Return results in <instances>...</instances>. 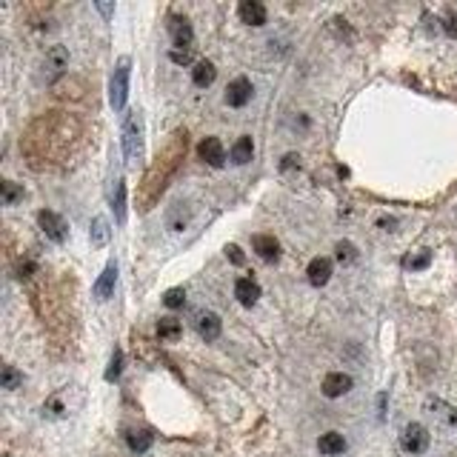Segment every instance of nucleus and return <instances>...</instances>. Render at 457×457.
<instances>
[{
	"mask_svg": "<svg viewBox=\"0 0 457 457\" xmlns=\"http://www.w3.org/2000/svg\"><path fill=\"white\" fill-rule=\"evenodd\" d=\"M295 166H300V157L298 155H286L283 157V169H295Z\"/></svg>",
	"mask_w": 457,
	"mask_h": 457,
	"instance_id": "obj_34",
	"label": "nucleus"
},
{
	"mask_svg": "<svg viewBox=\"0 0 457 457\" xmlns=\"http://www.w3.org/2000/svg\"><path fill=\"white\" fill-rule=\"evenodd\" d=\"M120 372H123V352L114 349V352H112V360H109V369H106V380L114 383V380L120 377Z\"/></svg>",
	"mask_w": 457,
	"mask_h": 457,
	"instance_id": "obj_26",
	"label": "nucleus"
},
{
	"mask_svg": "<svg viewBox=\"0 0 457 457\" xmlns=\"http://www.w3.org/2000/svg\"><path fill=\"white\" fill-rule=\"evenodd\" d=\"M37 226L43 229L46 237L55 240V243H63V240H66V221L52 209H40L37 212Z\"/></svg>",
	"mask_w": 457,
	"mask_h": 457,
	"instance_id": "obj_3",
	"label": "nucleus"
},
{
	"mask_svg": "<svg viewBox=\"0 0 457 457\" xmlns=\"http://www.w3.org/2000/svg\"><path fill=\"white\" fill-rule=\"evenodd\" d=\"M306 277L311 286H326L329 277H331V260L329 257H315L306 266Z\"/></svg>",
	"mask_w": 457,
	"mask_h": 457,
	"instance_id": "obj_13",
	"label": "nucleus"
},
{
	"mask_svg": "<svg viewBox=\"0 0 457 457\" xmlns=\"http://www.w3.org/2000/svg\"><path fill=\"white\" fill-rule=\"evenodd\" d=\"M400 443H403V451H408V454H423L429 449V431H426V426L408 423L403 429V435H400Z\"/></svg>",
	"mask_w": 457,
	"mask_h": 457,
	"instance_id": "obj_4",
	"label": "nucleus"
},
{
	"mask_svg": "<svg viewBox=\"0 0 457 457\" xmlns=\"http://www.w3.org/2000/svg\"><path fill=\"white\" fill-rule=\"evenodd\" d=\"M334 252H338V260L343 263V266H349V263H354V260H357V246H354V243H349V240H340L338 249H334Z\"/></svg>",
	"mask_w": 457,
	"mask_h": 457,
	"instance_id": "obj_27",
	"label": "nucleus"
},
{
	"mask_svg": "<svg viewBox=\"0 0 457 457\" xmlns=\"http://www.w3.org/2000/svg\"><path fill=\"white\" fill-rule=\"evenodd\" d=\"M443 26H446V35H449V37H457V12H454V9H449V12L443 15Z\"/></svg>",
	"mask_w": 457,
	"mask_h": 457,
	"instance_id": "obj_30",
	"label": "nucleus"
},
{
	"mask_svg": "<svg viewBox=\"0 0 457 457\" xmlns=\"http://www.w3.org/2000/svg\"><path fill=\"white\" fill-rule=\"evenodd\" d=\"M260 295H263V288H260V283H257L255 277H237V283H234V298L243 303V306H255V303L260 300Z\"/></svg>",
	"mask_w": 457,
	"mask_h": 457,
	"instance_id": "obj_9",
	"label": "nucleus"
},
{
	"mask_svg": "<svg viewBox=\"0 0 457 457\" xmlns=\"http://www.w3.org/2000/svg\"><path fill=\"white\" fill-rule=\"evenodd\" d=\"M129 98V58H120V63L112 71V80H109V103L114 112H123Z\"/></svg>",
	"mask_w": 457,
	"mask_h": 457,
	"instance_id": "obj_2",
	"label": "nucleus"
},
{
	"mask_svg": "<svg viewBox=\"0 0 457 457\" xmlns=\"http://www.w3.org/2000/svg\"><path fill=\"white\" fill-rule=\"evenodd\" d=\"M352 386H354L352 374H346V372H329V374L323 377V386H320V389H323V395H326L329 400H338V397L349 395Z\"/></svg>",
	"mask_w": 457,
	"mask_h": 457,
	"instance_id": "obj_5",
	"label": "nucleus"
},
{
	"mask_svg": "<svg viewBox=\"0 0 457 457\" xmlns=\"http://www.w3.org/2000/svg\"><path fill=\"white\" fill-rule=\"evenodd\" d=\"M252 249L260 260H266V263H275L280 257V243H277V237L275 234H255L252 237Z\"/></svg>",
	"mask_w": 457,
	"mask_h": 457,
	"instance_id": "obj_8",
	"label": "nucleus"
},
{
	"mask_svg": "<svg viewBox=\"0 0 457 457\" xmlns=\"http://www.w3.org/2000/svg\"><path fill=\"white\" fill-rule=\"evenodd\" d=\"M252 94H255V86L249 78H234L229 86H226V103L232 109H243L249 101H252Z\"/></svg>",
	"mask_w": 457,
	"mask_h": 457,
	"instance_id": "obj_6",
	"label": "nucleus"
},
{
	"mask_svg": "<svg viewBox=\"0 0 457 457\" xmlns=\"http://www.w3.org/2000/svg\"><path fill=\"white\" fill-rule=\"evenodd\" d=\"M66 63H69V52L63 49V46H52L49 55H46V66L52 69V75H60V71L66 69Z\"/></svg>",
	"mask_w": 457,
	"mask_h": 457,
	"instance_id": "obj_22",
	"label": "nucleus"
},
{
	"mask_svg": "<svg viewBox=\"0 0 457 457\" xmlns=\"http://www.w3.org/2000/svg\"><path fill=\"white\" fill-rule=\"evenodd\" d=\"M198 331H200V338L206 343H214L221 338L223 323H221V318L214 315V311H200V315H198Z\"/></svg>",
	"mask_w": 457,
	"mask_h": 457,
	"instance_id": "obj_10",
	"label": "nucleus"
},
{
	"mask_svg": "<svg viewBox=\"0 0 457 457\" xmlns=\"http://www.w3.org/2000/svg\"><path fill=\"white\" fill-rule=\"evenodd\" d=\"M123 155H126V163L137 166L140 163V155H143V120L137 112H129L123 117Z\"/></svg>",
	"mask_w": 457,
	"mask_h": 457,
	"instance_id": "obj_1",
	"label": "nucleus"
},
{
	"mask_svg": "<svg viewBox=\"0 0 457 457\" xmlns=\"http://www.w3.org/2000/svg\"><path fill=\"white\" fill-rule=\"evenodd\" d=\"M226 255L232 257V263H237V266H240V263H243V252H240V246H226Z\"/></svg>",
	"mask_w": 457,
	"mask_h": 457,
	"instance_id": "obj_32",
	"label": "nucleus"
},
{
	"mask_svg": "<svg viewBox=\"0 0 457 457\" xmlns=\"http://www.w3.org/2000/svg\"><path fill=\"white\" fill-rule=\"evenodd\" d=\"M163 303H166V309H180V306L186 303V292H183V286L169 288V292L163 295Z\"/></svg>",
	"mask_w": 457,
	"mask_h": 457,
	"instance_id": "obj_29",
	"label": "nucleus"
},
{
	"mask_svg": "<svg viewBox=\"0 0 457 457\" xmlns=\"http://www.w3.org/2000/svg\"><path fill=\"white\" fill-rule=\"evenodd\" d=\"M114 283H117V263H109V266L101 272L98 283H94V298H98L101 303L109 300L114 295Z\"/></svg>",
	"mask_w": 457,
	"mask_h": 457,
	"instance_id": "obj_11",
	"label": "nucleus"
},
{
	"mask_svg": "<svg viewBox=\"0 0 457 457\" xmlns=\"http://www.w3.org/2000/svg\"><path fill=\"white\" fill-rule=\"evenodd\" d=\"M157 334L163 340H178L180 334H183V323L175 320V318H160L157 320Z\"/></svg>",
	"mask_w": 457,
	"mask_h": 457,
	"instance_id": "obj_21",
	"label": "nucleus"
},
{
	"mask_svg": "<svg viewBox=\"0 0 457 457\" xmlns=\"http://www.w3.org/2000/svg\"><path fill=\"white\" fill-rule=\"evenodd\" d=\"M112 209H114V221L123 226V223H126V180H117V183H114Z\"/></svg>",
	"mask_w": 457,
	"mask_h": 457,
	"instance_id": "obj_19",
	"label": "nucleus"
},
{
	"mask_svg": "<svg viewBox=\"0 0 457 457\" xmlns=\"http://www.w3.org/2000/svg\"><path fill=\"white\" fill-rule=\"evenodd\" d=\"M98 9H101V15L109 20L112 17V3H109V0H101V3H98Z\"/></svg>",
	"mask_w": 457,
	"mask_h": 457,
	"instance_id": "obj_35",
	"label": "nucleus"
},
{
	"mask_svg": "<svg viewBox=\"0 0 457 457\" xmlns=\"http://www.w3.org/2000/svg\"><path fill=\"white\" fill-rule=\"evenodd\" d=\"M237 15H240V20H243L246 26H263V23H266V17H269L266 6L257 3V0H252V3H240Z\"/></svg>",
	"mask_w": 457,
	"mask_h": 457,
	"instance_id": "obj_15",
	"label": "nucleus"
},
{
	"mask_svg": "<svg viewBox=\"0 0 457 457\" xmlns=\"http://www.w3.org/2000/svg\"><path fill=\"white\" fill-rule=\"evenodd\" d=\"M426 408H429V412H438L446 423L457 426V408H454V406H446L443 400H429V403H426Z\"/></svg>",
	"mask_w": 457,
	"mask_h": 457,
	"instance_id": "obj_24",
	"label": "nucleus"
},
{
	"mask_svg": "<svg viewBox=\"0 0 457 457\" xmlns=\"http://www.w3.org/2000/svg\"><path fill=\"white\" fill-rule=\"evenodd\" d=\"M172 60H175V63H183V66H186V63H191V52H189V49H186V52L175 49V52H172Z\"/></svg>",
	"mask_w": 457,
	"mask_h": 457,
	"instance_id": "obj_33",
	"label": "nucleus"
},
{
	"mask_svg": "<svg viewBox=\"0 0 457 457\" xmlns=\"http://www.w3.org/2000/svg\"><path fill=\"white\" fill-rule=\"evenodd\" d=\"M429 263H431V252L426 249V252H417L415 257H406V260H403V266H406V269H412V272H420V269L429 266Z\"/></svg>",
	"mask_w": 457,
	"mask_h": 457,
	"instance_id": "obj_28",
	"label": "nucleus"
},
{
	"mask_svg": "<svg viewBox=\"0 0 457 457\" xmlns=\"http://www.w3.org/2000/svg\"><path fill=\"white\" fill-rule=\"evenodd\" d=\"M32 272H35V263H32V260H29V257H26V260H20V263H17V277H20V280H26V277H29V275H32Z\"/></svg>",
	"mask_w": 457,
	"mask_h": 457,
	"instance_id": "obj_31",
	"label": "nucleus"
},
{
	"mask_svg": "<svg viewBox=\"0 0 457 457\" xmlns=\"http://www.w3.org/2000/svg\"><path fill=\"white\" fill-rule=\"evenodd\" d=\"M198 155H200L203 163L212 166V169H221V166L226 163V149H223V143L218 137H203L200 146H198Z\"/></svg>",
	"mask_w": 457,
	"mask_h": 457,
	"instance_id": "obj_7",
	"label": "nucleus"
},
{
	"mask_svg": "<svg viewBox=\"0 0 457 457\" xmlns=\"http://www.w3.org/2000/svg\"><path fill=\"white\" fill-rule=\"evenodd\" d=\"M172 26H169V32H172V40H175V49H189L191 46V40H195V32H191V23L186 20V17H172L169 20Z\"/></svg>",
	"mask_w": 457,
	"mask_h": 457,
	"instance_id": "obj_12",
	"label": "nucleus"
},
{
	"mask_svg": "<svg viewBox=\"0 0 457 457\" xmlns=\"http://www.w3.org/2000/svg\"><path fill=\"white\" fill-rule=\"evenodd\" d=\"M229 157H232V163L234 166H246V163H252V157H255V140L246 135V137H240L234 146L229 149Z\"/></svg>",
	"mask_w": 457,
	"mask_h": 457,
	"instance_id": "obj_18",
	"label": "nucleus"
},
{
	"mask_svg": "<svg viewBox=\"0 0 457 457\" xmlns=\"http://www.w3.org/2000/svg\"><path fill=\"white\" fill-rule=\"evenodd\" d=\"M155 443V435L149 429H126V446L135 451V454H143L149 451Z\"/></svg>",
	"mask_w": 457,
	"mask_h": 457,
	"instance_id": "obj_16",
	"label": "nucleus"
},
{
	"mask_svg": "<svg viewBox=\"0 0 457 457\" xmlns=\"http://www.w3.org/2000/svg\"><path fill=\"white\" fill-rule=\"evenodd\" d=\"M109 237H112V232H109V221H106V218H94V221H92V229H89L92 246H94V249H103V246L109 243Z\"/></svg>",
	"mask_w": 457,
	"mask_h": 457,
	"instance_id": "obj_20",
	"label": "nucleus"
},
{
	"mask_svg": "<svg viewBox=\"0 0 457 457\" xmlns=\"http://www.w3.org/2000/svg\"><path fill=\"white\" fill-rule=\"evenodd\" d=\"M346 446H349V443H346V438L340 435V431H326V435H320V440H318V451L326 454V457L343 454Z\"/></svg>",
	"mask_w": 457,
	"mask_h": 457,
	"instance_id": "obj_14",
	"label": "nucleus"
},
{
	"mask_svg": "<svg viewBox=\"0 0 457 457\" xmlns=\"http://www.w3.org/2000/svg\"><path fill=\"white\" fill-rule=\"evenodd\" d=\"M0 386L6 392H15L17 386H23V374L15 366H3V372H0Z\"/></svg>",
	"mask_w": 457,
	"mask_h": 457,
	"instance_id": "obj_25",
	"label": "nucleus"
},
{
	"mask_svg": "<svg viewBox=\"0 0 457 457\" xmlns=\"http://www.w3.org/2000/svg\"><path fill=\"white\" fill-rule=\"evenodd\" d=\"M214 78H218V66L212 60H198L195 69H191V80H195L198 89H209L214 83Z\"/></svg>",
	"mask_w": 457,
	"mask_h": 457,
	"instance_id": "obj_17",
	"label": "nucleus"
},
{
	"mask_svg": "<svg viewBox=\"0 0 457 457\" xmlns=\"http://www.w3.org/2000/svg\"><path fill=\"white\" fill-rule=\"evenodd\" d=\"M20 198H23V186H17L12 180L0 183V200H3V206H15Z\"/></svg>",
	"mask_w": 457,
	"mask_h": 457,
	"instance_id": "obj_23",
	"label": "nucleus"
}]
</instances>
